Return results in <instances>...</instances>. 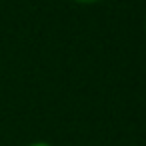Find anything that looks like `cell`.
<instances>
[{"mask_svg":"<svg viewBox=\"0 0 146 146\" xmlns=\"http://www.w3.org/2000/svg\"><path fill=\"white\" fill-rule=\"evenodd\" d=\"M72 2H76V4H98V2H102V0H72Z\"/></svg>","mask_w":146,"mask_h":146,"instance_id":"6da1fadb","label":"cell"},{"mask_svg":"<svg viewBox=\"0 0 146 146\" xmlns=\"http://www.w3.org/2000/svg\"><path fill=\"white\" fill-rule=\"evenodd\" d=\"M28 146H52L50 142H44V140H38V142H32V144H28Z\"/></svg>","mask_w":146,"mask_h":146,"instance_id":"7a4b0ae2","label":"cell"}]
</instances>
